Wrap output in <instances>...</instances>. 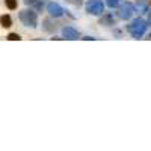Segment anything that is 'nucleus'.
Here are the masks:
<instances>
[{
	"label": "nucleus",
	"mask_w": 151,
	"mask_h": 151,
	"mask_svg": "<svg viewBox=\"0 0 151 151\" xmlns=\"http://www.w3.org/2000/svg\"><path fill=\"white\" fill-rule=\"evenodd\" d=\"M145 30H147V24H145V21L144 20H134L130 26H129V32L134 36V38H141L144 33H145Z\"/></svg>",
	"instance_id": "nucleus-1"
},
{
	"label": "nucleus",
	"mask_w": 151,
	"mask_h": 151,
	"mask_svg": "<svg viewBox=\"0 0 151 151\" xmlns=\"http://www.w3.org/2000/svg\"><path fill=\"white\" fill-rule=\"evenodd\" d=\"M103 2L101 0H89V2L86 3V11L89 12L92 15H98L103 12Z\"/></svg>",
	"instance_id": "nucleus-2"
},
{
	"label": "nucleus",
	"mask_w": 151,
	"mask_h": 151,
	"mask_svg": "<svg viewBox=\"0 0 151 151\" xmlns=\"http://www.w3.org/2000/svg\"><path fill=\"white\" fill-rule=\"evenodd\" d=\"M20 20L26 24V26H36V14L32 11H23L20 12Z\"/></svg>",
	"instance_id": "nucleus-3"
},
{
	"label": "nucleus",
	"mask_w": 151,
	"mask_h": 151,
	"mask_svg": "<svg viewBox=\"0 0 151 151\" xmlns=\"http://www.w3.org/2000/svg\"><path fill=\"white\" fill-rule=\"evenodd\" d=\"M132 14H133V5L132 3H124L121 6V9H119V17L124 18V20H127V18L132 17Z\"/></svg>",
	"instance_id": "nucleus-4"
},
{
	"label": "nucleus",
	"mask_w": 151,
	"mask_h": 151,
	"mask_svg": "<svg viewBox=\"0 0 151 151\" xmlns=\"http://www.w3.org/2000/svg\"><path fill=\"white\" fill-rule=\"evenodd\" d=\"M47 9H48V14L52 17H60L62 12H64V9H62L58 3H48Z\"/></svg>",
	"instance_id": "nucleus-5"
},
{
	"label": "nucleus",
	"mask_w": 151,
	"mask_h": 151,
	"mask_svg": "<svg viewBox=\"0 0 151 151\" xmlns=\"http://www.w3.org/2000/svg\"><path fill=\"white\" fill-rule=\"evenodd\" d=\"M62 33H64V36L67 38V40H76V38H79V33H77V30H76V29H73V27H65Z\"/></svg>",
	"instance_id": "nucleus-6"
},
{
	"label": "nucleus",
	"mask_w": 151,
	"mask_h": 151,
	"mask_svg": "<svg viewBox=\"0 0 151 151\" xmlns=\"http://www.w3.org/2000/svg\"><path fill=\"white\" fill-rule=\"evenodd\" d=\"M26 5H29V6L35 8L36 11H41V9H42V6H44L42 0H26Z\"/></svg>",
	"instance_id": "nucleus-7"
},
{
	"label": "nucleus",
	"mask_w": 151,
	"mask_h": 151,
	"mask_svg": "<svg viewBox=\"0 0 151 151\" xmlns=\"http://www.w3.org/2000/svg\"><path fill=\"white\" fill-rule=\"evenodd\" d=\"M2 26L3 27H9L11 26V17H8V15L2 17Z\"/></svg>",
	"instance_id": "nucleus-8"
},
{
	"label": "nucleus",
	"mask_w": 151,
	"mask_h": 151,
	"mask_svg": "<svg viewBox=\"0 0 151 151\" xmlns=\"http://www.w3.org/2000/svg\"><path fill=\"white\" fill-rule=\"evenodd\" d=\"M5 3L9 9H15L17 8V0H5Z\"/></svg>",
	"instance_id": "nucleus-9"
},
{
	"label": "nucleus",
	"mask_w": 151,
	"mask_h": 151,
	"mask_svg": "<svg viewBox=\"0 0 151 151\" xmlns=\"http://www.w3.org/2000/svg\"><path fill=\"white\" fill-rule=\"evenodd\" d=\"M118 3H119V0H107V5H109L110 8H115Z\"/></svg>",
	"instance_id": "nucleus-10"
},
{
	"label": "nucleus",
	"mask_w": 151,
	"mask_h": 151,
	"mask_svg": "<svg viewBox=\"0 0 151 151\" xmlns=\"http://www.w3.org/2000/svg\"><path fill=\"white\" fill-rule=\"evenodd\" d=\"M8 38H9L11 41H17V40H20V35H17V33H11Z\"/></svg>",
	"instance_id": "nucleus-11"
},
{
	"label": "nucleus",
	"mask_w": 151,
	"mask_h": 151,
	"mask_svg": "<svg viewBox=\"0 0 151 151\" xmlns=\"http://www.w3.org/2000/svg\"><path fill=\"white\" fill-rule=\"evenodd\" d=\"M70 2H71V3H74V5H77V6H79V5L82 3V0H70Z\"/></svg>",
	"instance_id": "nucleus-12"
},
{
	"label": "nucleus",
	"mask_w": 151,
	"mask_h": 151,
	"mask_svg": "<svg viewBox=\"0 0 151 151\" xmlns=\"http://www.w3.org/2000/svg\"><path fill=\"white\" fill-rule=\"evenodd\" d=\"M150 23H151V14H150Z\"/></svg>",
	"instance_id": "nucleus-13"
}]
</instances>
